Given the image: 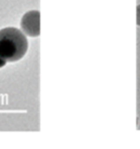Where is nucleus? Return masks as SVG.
<instances>
[{
    "label": "nucleus",
    "mask_w": 140,
    "mask_h": 149,
    "mask_svg": "<svg viewBox=\"0 0 140 149\" xmlns=\"http://www.w3.org/2000/svg\"><path fill=\"white\" fill-rule=\"evenodd\" d=\"M20 28L26 36L37 37L40 35V13L36 10L27 12L20 20Z\"/></svg>",
    "instance_id": "nucleus-2"
},
{
    "label": "nucleus",
    "mask_w": 140,
    "mask_h": 149,
    "mask_svg": "<svg viewBox=\"0 0 140 149\" xmlns=\"http://www.w3.org/2000/svg\"><path fill=\"white\" fill-rule=\"evenodd\" d=\"M6 60H4L2 58L1 56H0V68H2V67H4L5 65H6Z\"/></svg>",
    "instance_id": "nucleus-4"
},
{
    "label": "nucleus",
    "mask_w": 140,
    "mask_h": 149,
    "mask_svg": "<svg viewBox=\"0 0 140 149\" xmlns=\"http://www.w3.org/2000/svg\"><path fill=\"white\" fill-rule=\"evenodd\" d=\"M28 47V39L21 30L13 27L0 30V56L6 62H15L23 58Z\"/></svg>",
    "instance_id": "nucleus-1"
},
{
    "label": "nucleus",
    "mask_w": 140,
    "mask_h": 149,
    "mask_svg": "<svg viewBox=\"0 0 140 149\" xmlns=\"http://www.w3.org/2000/svg\"><path fill=\"white\" fill-rule=\"evenodd\" d=\"M136 24L140 27V5L136 8Z\"/></svg>",
    "instance_id": "nucleus-3"
}]
</instances>
